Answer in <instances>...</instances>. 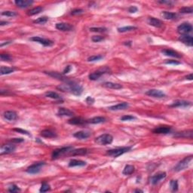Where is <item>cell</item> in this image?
Masks as SVG:
<instances>
[{
	"instance_id": "f1b7e54d",
	"label": "cell",
	"mask_w": 193,
	"mask_h": 193,
	"mask_svg": "<svg viewBox=\"0 0 193 193\" xmlns=\"http://www.w3.org/2000/svg\"><path fill=\"white\" fill-rule=\"evenodd\" d=\"M86 165V162L84 161L79 160V159H72L69 162V167H83Z\"/></svg>"
},
{
	"instance_id": "9a60e30c",
	"label": "cell",
	"mask_w": 193,
	"mask_h": 193,
	"mask_svg": "<svg viewBox=\"0 0 193 193\" xmlns=\"http://www.w3.org/2000/svg\"><path fill=\"white\" fill-rule=\"evenodd\" d=\"M192 103L189 101L183 100H175L172 103L171 105H170L171 107H187L191 106Z\"/></svg>"
},
{
	"instance_id": "7c38bea8",
	"label": "cell",
	"mask_w": 193,
	"mask_h": 193,
	"mask_svg": "<svg viewBox=\"0 0 193 193\" xmlns=\"http://www.w3.org/2000/svg\"><path fill=\"white\" fill-rule=\"evenodd\" d=\"M166 177L167 173L165 172H159V173H155V175H153L150 178V182L152 185L157 184L159 181L164 179Z\"/></svg>"
},
{
	"instance_id": "83f0119b",
	"label": "cell",
	"mask_w": 193,
	"mask_h": 193,
	"mask_svg": "<svg viewBox=\"0 0 193 193\" xmlns=\"http://www.w3.org/2000/svg\"><path fill=\"white\" fill-rule=\"evenodd\" d=\"M40 135L43 137H46V138H54V137H57V134L54 131L50 130V129H45L43 130Z\"/></svg>"
},
{
	"instance_id": "ac0fdd59",
	"label": "cell",
	"mask_w": 193,
	"mask_h": 193,
	"mask_svg": "<svg viewBox=\"0 0 193 193\" xmlns=\"http://www.w3.org/2000/svg\"><path fill=\"white\" fill-rule=\"evenodd\" d=\"M148 23L149 25L157 27V28H161L164 25V23L161 20L155 18H152V17H150V18H148Z\"/></svg>"
},
{
	"instance_id": "ab89813d",
	"label": "cell",
	"mask_w": 193,
	"mask_h": 193,
	"mask_svg": "<svg viewBox=\"0 0 193 193\" xmlns=\"http://www.w3.org/2000/svg\"><path fill=\"white\" fill-rule=\"evenodd\" d=\"M51 189L50 185L46 182H43L42 183V186H41V188H40L39 192H48Z\"/></svg>"
},
{
	"instance_id": "484cf974",
	"label": "cell",
	"mask_w": 193,
	"mask_h": 193,
	"mask_svg": "<svg viewBox=\"0 0 193 193\" xmlns=\"http://www.w3.org/2000/svg\"><path fill=\"white\" fill-rule=\"evenodd\" d=\"M102 86L104 87V88H110V89H121L122 88L123 86L120 84L118 83H114V82H111V81H107V82H104L103 84H102Z\"/></svg>"
},
{
	"instance_id": "e0dca14e",
	"label": "cell",
	"mask_w": 193,
	"mask_h": 193,
	"mask_svg": "<svg viewBox=\"0 0 193 193\" xmlns=\"http://www.w3.org/2000/svg\"><path fill=\"white\" fill-rule=\"evenodd\" d=\"M69 124L70 125H85L88 123L87 120L82 119L81 117H74L72 118L68 121Z\"/></svg>"
},
{
	"instance_id": "f907efd6",
	"label": "cell",
	"mask_w": 193,
	"mask_h": 193,
	"mask_svg": "<svg viewBox=\"0 0 193 193\" xmlns=\"http://www.w3.org/2000/svg\"><path fill=\"white\" fill-rule=\"evenodd\" d=\"M13 131H14L18 132V133H20V134H26V135H28V136L30 135V134H29V132L27 131L24 130V129H21V128H14Z\"/></svg>"
},
{
	"instance_id": "ba28073f",
	"label": "cell",
	"mask_w": 193,
	"mask_h": 193,
	"mask_svg": "<svg viewBox=\"0 0 193 193\" xmlns=\"http://www.w3.org/2000/svg\"><path fill=\"white\" fill-rule=\"evenodd\" d=\"M29 40L33 41L35 42H39V43L42 44L44 46H52L54 45V42L48 39H44L39 36H33L32 38L29 39Z\"/></svg>"
},
{
	"instance_id": "6125c7cd",
	"label": "cell",
	"mask_w": 193,
	"mask_h": 193,
	"mask_svg": "<svg viewBox=\"0 0 193 193\" xmlns=\"http://www.w3.org/2000/svg\"><path fill=\"white\" fill-rule=\"evenodd\" d=\"M124 45L130 46V45H131V41H129V42H124Z\"/></svg>"
},
{
	"instance_id": "91938a15",
	"label": "cell",
	"mask_w": 193,
	"mask_h": 193,
	"mask_svg": "<svg viewBox=\"0 0 193 193\" xmlns=\"http://www.w3.org/2000/svg\"><path fill=\"white\" fill-rule=\"evenodd\" d=\"M11 41H8V42H6V43H1V45H0V46H1V47H2V46H4V45H8V44H10V43H11Z\"/></svg>"
},
{
	"instance_id": "4316f807",
	"label": "cell",
	"mask_w": 193,
	"mask_h": 193,
	"mask_svg": "<svg viewBox=\"0 0 193 193\" xmlns=\"http://www.w3.org/2000/svg\"><path fill=\"white\" fill-rule=\"evenodd\" d=\"M57 115L58 116H72L74 115V113L68 109L61 107V108H59Z\"/></svg>"
},
{
	"instance_id": "bcb514c9",
	"label": "cell",
	"mask_w": 193,
	"mask_h": 193,
	"mask_svg": "<svg viewBox=\"0 0 193 193\" xmlns=\"http://www.w3.org/2000/svg\"><path fill=\"white\" fill-rule=\"evenodd\" d=\"M136 119L135 116H133L131 115H125L121 117V121H131V120H134Z\"/></svg>"
},
{
	"instance_id": "8d00e7d4",
	"label": "cell",
	"mask_w": 193,
	"mask_h": 193,
	"mask_svg": "<svg viewBox=\"0 0 193 193\" xmlns=\"http://www.w3.org/2000/svg\"><path fill=\"white\" fill-rule=\"evenodd\" d=\"M137 29V27H134V26H127V27H119V28H118V32H119V33H125V32L135 30V29Z\"/></svg>"
},
{
	"instance_id": "7dc6e473",
	"label": "cell",
	"mask_w": 193,
	"mask_h": 193,
	"mask_svg": "<svg viewBox=\"0 0 193 193\" xmlns=\"http://www.w3.org/2000/svg\"><path fill=\"white\" fill-rule=\"evenodd\" d=\"M0 57H1V60L2 61H10L11 60V57L10 56V54H0Z\"/></svg>"
},
{
	"instance_id": "52a82bcc",
	"label": "cell",
	"mask_w": 193,
	"mask_h": 193,
	"mask_svg": "<svg viewBox=\"0 0 193 193\" xmlns=\"http://www.w3.org/2000/svg\"><path fill=\"white\" fill-rule=\"evenodd\" d=\"M192 26L191 24L187 23V22L182 23L177 27V32L180 33L181 35L187 34V33L192 32Z\"/></svg>"
},
{
	"instance_id": "5bb4252c",
	"label": "cell",
	"mask_w": 193,
	"mask_h": 193,
	"mask_svg": "<svg viewBox=\"0 0 193 193\" xmlns=\"http://www.w3.org/2000/svg\"><path fill=\"white\" fill-rule=\"evenodd\" d=\"M45 72V74H47V75H48V76H51V77L55 78V79H60V80H61V81H65L66 83L71 81V80L69 79L68 78H66L65 76H63V74H60V73H59V72Z\"/></svg>"
},
{
	"instance_id": "5b68a950",
	"label": "cell",
	"mask_w": 193,
	"mask_h": 193,
	"mask_svg": "<svg viewBox=\"0 0 193 193\" xmlns=\"http://www.w3.org/2000/svg\"><path fill=\"white\" fill-rule=\"evenodd\" d=\"M192 160V155L188 156V157H185L184 159H182V161H180L174 167V171L177 172H179L182 171V170H185L186 168L189 167Z\"/></svg>"
},
{
	"instance_id": "9f6ffc18",
	"label": "cell",
	"mask_w": 193,
	"mask_h": 193,
	"mask_svg": "<svg viewBox=\"0 0 193 193\" xmlns=\"http://www.w3.org/2000/svg\"><path fill=\"white\" fill-rule=\"evenodd\" d=\"M71 69H72V67H71V66H69V65L67 66V67H65V69H64V70L63 71V75L67 74V73L69 72V71H70Z\"/></svg>"
},
{
	"instance_id": "f5cc1de1",
	"label": "cell",
	"mask_w": 193,
	"mask_h": 193,
	"mask_svg": "<svg viewBox=\"0 0 193 193\" xmlns=\"http://www.w3.org/2000/svg\"><path fill=\"white\" fill-rule=\"evenodd\" d=\"M137 11H138V8L136 6H131L128 8V11L130 13H136Z\"/></svg>"
},
{
	"instance_id": "db71d44e",
	"label": "cell",
	"mask_w": 193,
	"mask_h": 193,
	"mask_svg": "<svg viewBox=\"0 0 193 193\" xmlns=\"http://www.w3.org/2000/svg\"><path fill=\"white\" fill-rule=\"evenodd\" d=\"M86 103L89 105L93 104V103H94V99L93 98H91V97H88V98H86Z\"/></svg>"
},
{
	"instance_id": "681fc988",
	"label": "cell",
	"mask_w": 193,
	"mask_h": 193,
	"mask_svg": "<svg viewBox=\"0 0 193 193\" xmlns=\"http://www.w3.org/2000/svg\"><path fill=\"white\" fill-rule=\"evenodd\" d=\"M164 63L166 64H172V65H180V64H181L180 62L175 60H166V61Z\"/></svg>"
},
{
	"instance_id": "d590c367",
	"label": "cell",
	"mask_w": 193,
	"mask_h": 193,
	"mask_svg": "<svg viewBox=\"0 0 193 193\" xmlns=\"http://www.w3.org/2000/svg\"><path fill=\"white\" fill-rule=\"evenodd\" d=\"M15 69L14 68H11V67H1L0 68V74L1 76H3V75H8L10 74L11 72H15Z\"/></svg>"
},
{
	"instance_id": "f6af8a7d",
	"label": "cell",
	"mask_w": 193,
	"mask_h": 193,
	"mask_svg": "<svg viewBox=\"0 0 193 193\" xmlns=\"http://www.w3.org/2000/svg\"><path fill=\"white\" fill-rule=\"evenodd\" d=\"M20 188L18 187V186L15 184H12L8 187V192H20Z\"/></svg>"
},
{
	"instance_id": "60d3db41",
	"label": "cell",
	"mask_w": 193,
	"mask_h": 193,
	"mask_svg": "<svg viewBox=\"0 0 193 193\" xmlns=\"http://www.w3.org/2000/svg\"><path fill=\"white\" fill-rule=\"evenodd\" d=\"M170 187H171V189L173 192H176L178 190V182L177 180H172L170 182Z\"/></svg>"
},
{
	"instance_id": "30bf717a",
	"label": "cell",
	"mask_w": 193,
	"mask_h": 193,
	"mask_svg": "<svg viewBox=\"0 0 193 193\" xmlns=\"http://www.w3.org/2000/svg\"><path fill=\"white\" fill-rule=\"evenodd\" d=\"M172 131V128L171 126L163 125V126H159L157 128H154L152 132L154 134H168L171 133Z\"/></svg>"
},
{
	"instance_id": "816d5d0a",
	"label": "cell",
	"mask_w": 193,
	"mask_h": 193,
	"mask_svg": "<svg viewBox=\"0 0 193 193\" xmlns=\"http://www.w3.org/2000/svg\"><path fill=\"white\" fill-rule=\"evenodd\" d=\"M83 12H84V11L82 10V9L76 8V9H74V10H72V11H71V15H81V14H82Z\"/></svg>"
},
{
	"instance_id": "6da1fadb",
	"label": "cell",
	"mask_w": 193,
	"mask_h": 193,
	"mask_svg": "<svg viewBox=\"0 0 193 193\" xmlns=\"http://www.w3.org/2000/svg\"><path fill=\"white\" fill-rule=\"evenodd\" d=\"M57 88L63 92H69L76 96H80L83 92V88L73 81L67 82L64 85H60L57 87Z\"/></svg>"
},
{
	"instance_id": "4fadbf2b",
	"label": "cell",
	"mask_w": 193,
	"mask_h": 193,
	"mask_svg": "<svg viewBox=\"0 0 193 193\" xmlns=\"http://www.w3.org/2000/svg\"><path fill=\"white\" fill-rule=\"evenodd\" d=\"M178 40L180 42H182L183 44L187 45V46H192L193 45L192 36H189V35H187V34L181 35V36L178 38Z\"/></svg>"
},
{
	"instance_id": "d4e9b609",
	"label": "cell",
	"mask_w": 193,
	"mask_h": 193,
	"mask_svg": "<svg viewBox=\"0 0 193 193\" xmlns=\"http://www.w3.org/2000/svg\"><path fill=\"white\" fill-rule=\"evenodd\" d=\"M129 107V104L126 102H123V103H118L116 105H114V106H112V107H109V109L112 110V111H116V110H122V109H125L128 108Z\"/></svg>"
},
{
	"instance_id": "ffe728a7",
	"label": "cell",
	"mask_w": 193,
	"mask_h": 193,
	"mask_svg": "<svg viewBox=\"0 0 193 193\" xmlns=\"http://www.w3.org/2000/svg\"><path fill=\"white\" fill-rule=\"evenodd\" d=\"M161 52L166 55V56L172 57V58H180L182 57L180 53H178L177 51L174 50H172V49H164V50L161 51Z\"/></svg>"
},
{
	"instance_id": "d6a6232c",
	"label": "cell",
	"mask_w": 193,
	"mask_h": 193,
	"mask_svg": "<svg viewBox=\"0 0 193 193\" xmlns=\"http://www.w3.org/2000/svg\"><path fill=\"white\" fill-rule=\"evenodd\" d=\"M43 9L44 8L42 6H37V7L33 8L29 10V11H27V14L29 15V16H33V15H38L40 12H42V11H43Z\"/></svg>"
},
{
	"instance_id": "11a10c76",
	"label": "cell",
	"mask_w": 193,
	"mask_h": 193,
	"mask_svg": "<svg viewBox=\"0 0 193 193\" xmlns=\"http://www.w3.org/2000/svg\"><path fill=\"white\" fill-rule=\"evenodd\" d=\"M24 140L22 139V138H13L12 140H11V142H13V143H22V142H24Z\"/></svg>"
},
{
	"instance_id": "c3c4849f",
	"label": "cell",
	"mask_w": 193,
	"mask_h": 193,
	"mask_svg": "<svg viewBox=\"0 0 193 193\" xmlns=\"http://www.w3.org/2000/svg\"><path fill=\"white\" fill-rule=\"evenodd\" d=\"M104 37L101 36H92V38H91V40H92L94 42H101V41H103L104 40Z\"/></svg>"
},
{
	"instance_id": "44dd1931",
	"label": "cell",
	"mask_w": 193,
	"mask_h": 193,
	"mask_svg": "<svg viewBox=\"0 0 193 193\" xmlns=\"http://www.w3.org/2000/svg\"><path fill=\"white\" fill-rule=\"evenodd\" d=\"M3 116L5 119L8 120V121H15V120L18 119V114H17V112H15V111H11V110L6 111L3 113Z\"/></svg>"
},
{
	"instance_id": "e575fe53",
	"label": "cell",
	"mask_w": 193,
	"mask_h": 193,
	"mask_svg": "<svg viewBox=\"0 0 193 193\" xmlns=\"http://www.w3.org/2000/svg\"><path fill=\"white\" fill-rule=\"evenodd\" d=\"M134 171H135V168L133 165H130V164H128L125 167L124 170H123L122 173L124 175H131L132 173H134Z\"/></svg>"
},
{
	"instance_id": "6f0895ef",
	"label": "cell",
	"mask_w": 193,
	"mask_h": 193,
	"mask_svg": "<svg viewBox=\"0 0 193 193\" xmlns=\"http://www.w3.org/2000/svg\"><path fill=\"white\" fill-rule=\"evenodd\" d=\"M158 2L161 4H168V5H172V4L173 3V2H172V1H164V0H163V1H159Z\"/></svg>"
},
{
	"instance_id": "be15d7a7",
	"label": "cell",
	"mask_w": 193,
	"mask_h": 193,
	"mask_svg": "<svg viewBox=\"0 0 193 193\" xmlns=\"http://www.w3.org/2000/svg\"><path fill=\"white\" fill-rule=\"evenodd\" d=\"M0 94H2V95H3L4 94V91L3 90H1V91H0ZM6 94H8V91H7L6 90Z\"/></svg>"
},
{
	"instance_id": "7bdbcfd3",
	"label": "cell",
	"mask_w": 193,
	"mask_h": 193,
	"mask_svg": "<svg viewBox=\"0 0 193 193\" xmlns=\"http://www.w3.org/2000/svg\"><path fill=\"white\" fill-rule=\"evenodd\" d=\"M103 56L102 55H93V56H91L88 58V61L89 62H94V61H98V60H100L103 59Z\"/></svg>"
},
{
	"instance_id": "cb8c5ba5",
	"label": "cell",
	"mask_w": 193,
	"mask_h": 193,
	"mask_svg": "<svg viewBox=\"0 0 193 193\" xmlns=\"http://www.w3.org/2000/svg\"><path fill=\"white\" fill-rule=\"evenodd\" d=\"M91 136V133L89 131H81L76 132L73 134V137L77 138L79 140H84L88 138Z\"/></svg>"
},
{
	"instance_id": "74e56055",
	"label": "cell",
	"mask_w": 193,
	"mask_h": 193,
	"mask_svg": "<svg viewBox=\"0 0 193 193\" xmlns=\"http://www.w3.org/2000/svg\"><path fill=\"white\" fill-rule=\"evenodd\" d=\"M179 11L182 14H192L193 12V8L192 6L190 7H182L181 8Z\"/></svg>"
},
{
	"instance_id": "94428289",
	"label": "cell",
	"mask_w": 193,
	"mask_h": 193,
	"mask_svg": "<svg viewBox=\"0 0 193 193\" xmlns=\"http://www.w3.org/2000/svg\"><path fill=\"white\" fill-rule=\"evenodd\" d=\"M9 24V22L8 21H1L0 23V25L1 26H4V25H7V24Z\"/></svg>"
},
{
	"instance_id": "8fae6325",
	"label": "cell",
	"mask_w": 193,
	"mask_h": 193,
	"mask_svg": "<svg viewBox=\"0 0 193 193\" xmlns=\"http://www.w3.org/2000/svg\"><path fill=\"white\" fill-rule=\"evenodd\" d=\"M146 94L155 98H163L166 97V94H164L162 91L157 90V89H150L146 91Z\"/></svg>"
},
{
	"instance_id": "e7e4bbea",
	"label": "cell",
	"mask_w": 193,
	"mask_h": 193,
	"mask_svg": "<svg viewBox=\"0 0 193 193\" xmlns=\"http://www.w3.org/2000/svg\"><path fill=\"white\" fill-rule=\"evenodd\" d=\"M134 192H143V190H140V189H136Z\"/></svg>"
},
{
	"instance_id": "1f68e13d",
	"label": "cell",
	"mask_w": 193,
	"mask_h": 193,
	"mask_svg": "<svg viewBox=\"0 0 193 193\" xmlns=\"http://www.w3.org/2000/svg\"><path fill=\"white\" fill-rule=\"evenodd\" d=\"M88 123H91V124H100V123H103L106 121V119L102 116H96V117L92 118V119L87 120Z\"/></svg>"
},
{
	"instance_id": "277c9868",
	"label": "cell",
	"mask_w": 193,
	"mask_h": 193,
	"mask_svg": "<svg viewBox=\"0 0 193 193\" xmlns=\"http://www.w3.org/2000/svg\"><path fill=\"white\" fill-rule=\"evenodd\" d=\"M113 141V137L109 134H103L100 135L95 139V142L101 146H106L110 144Z\"/></svg>"
},
{
	"instance_id": "680465c9",
	"label": "cell",
	"mask_w": 193,
	"mask_h": 193,
	"mask_svg": "<svg viewBox=\"0 0 193 193\" xmlns=\"http://www.w3.org/2000/svg\"><path fill=\"white\" fill-rule=\"evenodd\" d=\"M186 79H188V80H192L193 79V75L192 74H189V75H187V76H186Z\"/></svg>"
},
{
	"instance_id": "f35d334b",
	"label": "cell",
	"mask_w": 193,
	"mask_h": 193,
	"mask_svg": "<svg viewBox=\"0 0 193 193\" xmlns=\"http://www.w3.org/2000/svg\"><path fill=\"white\" fill-rule=\"evenodd\" d=\"M48 20V18L47 17H41V18H37L36 20H33L34 24H44Z\"/></svg>"
},
{
	"instance_id": "4dcf8cb0",
	"label": "cell",
	"mask_w": 193,
	"mask_h": 193,
	"mask_svg": "<svg viewBox=\"0 0 193 193\" xmlns=\"http://www.w3.org/2000/svg\"><path fill=\"white\" fill-rule=\"evenodd\" d=\"M161 16L166 20H175L177 18V15L176 13L170 12V11H162Z\"/></svg>"
},
{
	"instance_id": "2e32d148",
	"label": "cell",
	"mask_w": 193,
	"mask_h": 193,
	"mask_svg": "<svg viewBox=\"0 0 193 193\" xmlns=\"http://www.w3.org/2000/svg\"><path fill=\"white\" fill-rule=\"evenodd\" d=\"M192 130L183 131L177 132V133L174 134L173 137H179V138H189V139H192Z\"/></svg>"
},
{
	"instance_id": "7a4b0ae2",
	"label": "cell",
	"mask_w": 193,
	"mask_h": 193,
	"mask_svg": "<svg viewBox=\"0 0 193 193\" xmlns=\"http://www.w3.org/2000/svg\"><path fill=\"white\" fill-rule=\"evenodd\" d=\"M73 149V147L72 146H64V147H62V148H58L54 149L52 152V154H51V159L54 160V159H57L58 158H60V156H63V155H66V154H69V152L71 150Z\"/></svg>"
},
{
	"instance_id": "d6986e66",
	"label": "cell",
	"mask_w": 193,
	"mask_h": 193,
	"mask_svg": "<svg viewBox=\"0 0 193 193\" xmlns=\"http://www.w3.org/2000/svg\"><path fill=\"white\" fill-rule=\"evenodd\" d=\"M33 3V1H29V0H16L15 1V4L20 8H25L29 7Z\"/></svg>"
},
{
	"instance_id": "f546056e",
	"label": "cell",
	"mask_w": 193,
	"mask_h": 193,
	"mask_svg": "<svg viewBox=\"0 0 193 193\" xmlns=\"http://www.w3.org/2000/svg\"><path fill=\"white\" fill-rule=\"evenodd\" d=\"M88 152V149L86 148H80L77 149H72L69 152L70 155H84Z\"/></svg>"
},
{
	"instance_id": "8992f818",
	"label": "cell",
	"mask_w": 193,
	"mask_h": 193,
	"mask_svg": "<svg viewBox=\"0 0 193 193\" xmlns=\"http://www.w3.org/2000/svg\"><path fill=\"white\" fill-rule=\"evenodd\" d=\"M45 163L44 161H39V162H36L33 164L30 165L29 167L27 168L26 170V171L28 173H31V174H36V173H39L41 171V168L44 166Z\"/></svg>"
},
{
	"instance_id": "836d02e7",
	"label": "cell",
	"mask_w": 193,
	"mask_h": 193,
	"mask_svg": "<svg viewBox=\"0 0 193 193\" xmlns=\"http://www.w3.org/2000/svg\"><path fill=\"white\" fill-rule=\"evenodd\" d=\"M45 97H47V98L56 100H62L61 97H60L58 93L54 92V91H48V92L45 93Z\"/></svg>"
},
{
	"instance_id": "b9f144b4",
	"label": "cell",
	"mask_w": 193,
	"mask_h": 193,
	"mask_svg": "<svg viewBox=\"0 0 193 193\" xmlns=\"http://www.w3.org/2000/svg\"><path fill=\"white\" fill-rule=\"evenodd\" d=\"M90 30L96 33H104L107 30V29L105 27H91Z\"/></svg>"
},
{
	"instance_id": "ee69618b",
	"label": "cell",
	"mask_w": 193,
	"mask_h": 193,
	"mask_svg": "<svg viewBox=\"0 0 193 193\" xmlns=\"http://www.w3.org/2000/svg\"><path fill=\"white\" fill-rule=\"evenodd\" d=\"M1 15H2V16H7V17H15L18 15V14H17L15 11H2V14Z\"/></svg>"
},
{
	"instance_id": "3957f363",
	"label": "cell",
	"mask_w": 193,
	"mask_h": 193,
	"mask_svg": "<svg viewBox=\"0 0 193 193\" xmlns=\"http://www.w3.org/2000/svg\"><path fill=\"white\" fill-rule=\"evenodd\" d=\"M131 149V146H127V147H121V148H117V149H109L107 151L106 155L111 156L113 158H117L120 155H123L125 152H128Z\"/></svg>"
},
{
	"instance_id": "7402d4cb",
	"label": "cell",
	"mask_w": 193,
	"mask_h": 193,
	"mask_svg": "<svg viewBox=\"0 0 193 193\" xmlns=\"http://www.w3.org/2000/svg\"><path fill=\"white\" fill-rule=\"evenodd\" d=\"M106 72H107V71H105L104 69H102V70H98V71H96V72H92V73L89 74V76H88L89 79L91 80V81H96V80L99 79L100 78L103 76L104 73H106Z\"/></svg>"
},
{
	"instance_id": "603a6c76",
	"label": "cell",
	"mask_w": 193,
	"mask_h": 193,
	"mask_svg": "<svg viewBox=\"0 0 193 193\" xmlns=\"http://www.w3.org/2000/svg\"><path fill=\"white\" fill-rule=\"evenodd\" d=\"M56 28L60 31H72L73 29V27L67 23H58L56 24Z\"/></svg>"
},
{
	"instance_id": "9c48e42d",
	"label": "cell",
	"mask_w": 193,
	"mask_h": 193,
	"mask_svg": "<svg viewBox=\"0 0 193 193\" xmlns=\"http://www.w3.org/2000/svg\"><path fill=\"white\" fill-rule=\"evenodd\" d=\"M16 149V146L14 144L8 143V144L2 145L0 149V155H5V154H9L14 152Z\"/></svg>"
}]
</instances>
